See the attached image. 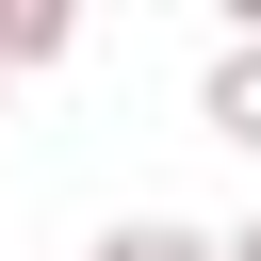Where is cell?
Returning a JSON list of instances; mask_svg holds the SVG:
<instances>
[{
	"instance_id": "6da1fadb",
	"label": "cell",
	"mask_w": 261,
	"mask_h": 261,
	"mask_svg": "<svg viewBox=\"0 0 261 261\" xmlns=\"http://www.w3.org/2000/svg\"><path fill=\"white\" fill-rule=\"evenodd\" d=\"M212 130H245V147H261V49H228V65H212Z\"/></svg>"
},
{
	"instance_id": "7a4b0ae2",
	"label": "cell",
	"mask_w": 261,
	"mask_h": 261,
	"mask_svg": "<svg viewBox=\"0 0 261 261\" xmlns=\"http://www.w3.org/2000/svg\"><path fill=\"white\" fill-rule=\"evenodd\" d=\"M65 33V0H0V49H49Z\"/></svg>"
},
{
	"instance_id": "277c9868",
	"label": "cell",
	"mask_w": 261,
	"mask_h": 261,
	"mask_svg": "<svg viewBox=\"0 0 261 261\" xmlns=\"http://www.w3.org/2000/svg\"><path fill=\"white\" fill-rule=\"evenodd\" d=\"M228 16H245V33H261V0H228Z\"/></svg>"
},
{
	"instance_id": "3957f363",
	"label": "cell",
	"mask_w": 261,
	"mask_h": 261,
	"mask_svg": "<svg viewBox=\"0 0 261 261\" xmlns=\"http://www.w3.org/2000/svg\"><path fill=\"white\" fill-rule=\"evenodd\" d=\"M98 261H196V228H114Z\"/></svg>"
},
{
	"instance_id": "5b68a950",
	"label": "cell",
	"mask_w": 261,
	"mask_h": 261,
	"mask_svg": "<svg viewBox=\"0 0 261 261\" xmlns=\"http://www.w3.org/2000/svg\"><path fill=\"white\" fill-rule=\"evenodd\" d=\"M228 261H261V228H245V245H228Z\"/></svg>"
}]
</instances>
